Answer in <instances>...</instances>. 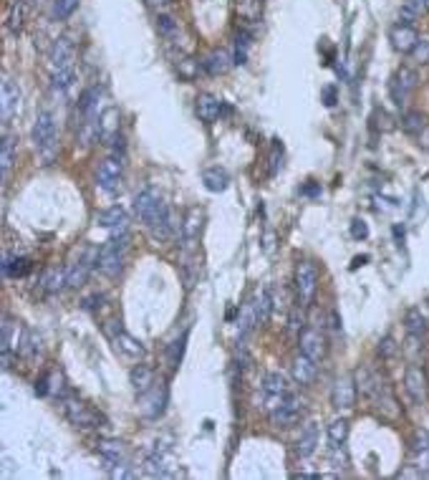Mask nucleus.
<instances>
[{
	"label": "nucleus",
	"instance_id": "nucleus-42",
	"mask_svg": "<svg viewBox=\"0 0 429 480\" xmlns=\"http://www.w3.org/2000/svg\"><path fill=\"white\" fill-rule=\"evenodd\" d=\"M78 8V0H53V15L58 21H66Z\"/></svg>",
	"mask_w": 429,
	"mask_h": 480
},
{
	"label": "nucleus",
	"instance_id": "nucleus-2",
	"mask_svg": "<svg viewBox=\"0 0 429 480\" xmlns=\"http://www.w3.org/2000/svg\"><path fill=\"white\" fill-rule=\"evenodd\" d=\"M33 144L38 149V154L43 157V162L49 165L56 157V147H58V129H56V119L51 112H41L35 117L33 124Z\"/></svg>",
	"mask_w": 429,
	"mask_h": 480
},
{
	"label": "nucleus",
	"instance_id": "nucleus-53",
	"mask_svg": "<svg viewBox=\"0 0 429 480\" xmlns=\"http://www.w3.org/2000/svg\"><path fill=\"white\" fill-rule=\"evenodd\" d=\"M146 3H149L152 8H157V10H165V8L172 6V0H146Z\"/></svg>",
	"mask_w": 429,
	"mask_h": 480
},
{
	"label": "nucleus",
	"instance_id": "nucleus-24",
	"mask_svg": "<svg viewBox=\"0 0 429 480\" xmlns=\"http://www.w3.org/2000/svg\"><path fill=\"white\" fill-rule=\"evenodd\" d=\"M316 364H319V362H313L311 356L298 354L296 359H293V364H291L293 382L301 384V387H305V384H311L313 379H316V372H319V367H316Z\"/></svg>",
	"mask_w": 429,
	"mask_h": 480
},
{
	"label": "nucleus",
	"instance_id": "nucleus-46",
	"mask_svg": "<svg viewBox=\"0 0 429 480\" xmlns=\"http://www.w3.org/2000/svg\"><path fill=\"white\" fill-rule=\"evenodd\" d=\"M283 165V144L280 142H273V152H270V174L276 177L278 169Z\"/></svg>",
	"mask_w": 429,
	"mask_h": 480
},
{
	"label": "nucleus",
	"instance_id": "nucleus-47",
	"mask_svg": "<svg viewBox=\"0 0 429 480\" xmlns=\"http://www.w3.org/2000/svg\"><path fill=\"white\" fill-rule=\"evenodd\" d=\"M396 354V344L392 336H384V339L379 341V356L381 359H392V356Z\"/></svg>",
	"mask_w": 429,
	"mask_h": 480
},
{
	"label": "nucleus",
	"instance_id": "nucleus-18",
	"mask_svg": "<svg viewBox=\"0 0 429 480\" xmlns=\"http://www.w3.org/2000/svg\"><path fill=\"white\" fill-rule=\"evenodd\" d=\"M144 475L152 478H169V475H180L174 458H169L165 450H154L149 458L144 460Z\"/></svg>",
	"mask_w": 429,
	"mask_h": 480
},
{
	"label": "nucleus",
	"instance_id": "nucleus-3",
	"mask_svg": "<svg viewBox=\"0 0 429 480\" xmlns=\"http://www.w3.org/2000/svg\"><path fill=\"white\" fill-rule=\"evenodd\" d=\"M96 260H99V248L96 245H81L76 253H74V258H71V263L66 265V276H69V285L71 288H78V285H83L86 281H89L91 271L96 268Z\"/></svg>",
	"mask_w": 429,
	"mask_h": 480
},
{
	"label": "nucleus",
	"instance_id": "nucleus-29",
	"mask_svg": "<svg viewBox=\"0 0 429 480\" xmlns=\"http://www.w3.org/2000/svg\"><path fill=\"white\" fill-rule=\"evenodd\" d=\"M129 382H132L134 392H137V397L146 395V392L152 390L154 384V372L146 364H137V367L132 369V374H129Z\"/></svg>",
	"mask_w": 429,
	"mask_h": 480
},
{
	"label": "nucleus",
	"instance_id": "nucleus-48",
	"mask_svg": "<svg viewBox=\"0 0 429 480\" xmlns=\"http://www.w3.org/2000/svg\"><path fill=\"white\" fill-rule=\"evenodd\" d=\"M414 452H429V432L427 430H417L414 432Z\"/></svg>",
	"mask_w": 429,
	"mask_h": 480
},
{
	"label": "nucleus",
	"instance_id": "nucleus-32",
	"mask_svg": "<svg viewBox=\"0 0 429 480\" xmlns=\"http://www.w3.org/2000/svg\"><path fill=\"white\" fill-rule=\"evenodd\" d=\"M404 329H407V336H417V339H422L424 334H427V319H424L422 308H409L407 313H404Z\"/></svg>",
	"mask_w": 429,
	"mask_h": 480
},
{
	"label": "nucleus",
	"instance_id": "nucleus-23",
	"mask_svg": "<svg viewBox=\"0 0 429 480\" xmlns=\"http://www.w3.org/2000/svg\"><path fill=\"white\" fill-rule=\"evenodd\" d=\"M142 399V410H144L146 417H160L165 412V402H167V387L165 384H154L152 390L146 395L139 397Z\"/></svg>",
	"mask_w": 429,
	"mask_h": 480
},
{
	"label": "nucleus",
	"instance_id": "nucleus-16",
	"mask_svg": "<svg viewBox=\"0 0 429 480\" xmlns=\"http://www.w3.org/2000/svg\"><path fill=\"white\" fill-rule=\"evenodd\" d=\"M96 452H99V458H101V463H104V467L109 470V473L126 463V447H124L121 440H111V438L99 440Z\"/></svg>",
	"mask_w": 429,
	"mask_h": 480
},
{
	"label": "nucleus",
	"instance_id": "nucleus-30",
	"mask_svg": "<svg viewBox=\"0 0 429 480\" xmlns=\"http://www.w3.org/2000/svg\"><path fill=\"white\" fill-rule=\"evenodd\" d=\"M253 306H255L258 324H260V326L268 324L270 313H273V308H276V304H273V291H270V288H260V291L253 296Z\"/></svg>",
	"mask_w": 429,
	"mask_h": 480
},
{
	"label": "nucleus",
	"instance_id": "nucleus-50",
	"mask_svg": "<svg viewBox=\"0 0 429 480\" xmlns=\"http://www.w3.org/2000/svg\"><path fill=\"white\" fill-rule=\"evenodd\" d=\"M321 97H323V104L326 106H333V104H336V86H323Z\"/></svg>",
	"mask_w": 429,
	"mask_h": 480
},
{
	"label": "nucleus",
	"instance_id": "nucleus-19",
	"mask_svg": "<svg viewBox=\"0 0 429 480\" xmlns=\"http://www.w3.org/2000/svg\"><path fill=\"white\" fill-rule=\"evenodd\" d=\"M298 349L301 354L311 356L313 362H321L326 356V339L319 329H303L301 336H298Z\"/></svg>",
	"mask_w": 429,
	"mask_h": 480
},
{
	"label": "nucleus",
	"instance_id": "nucleus-43",
	"mask_svg": "<svg viewBox=\"0 0 429 480\" xmlns=\"http://www.w3.org/2000/svg\"><path fill=\"white\" fill-rule=\"evenodd\" d=\"M303 306L305 304L298 301L296 306L291 308V316H288V329H291V334H296V336H301V329H303Z\"/></svg>",
	"mask_w": 429,
	"mask_h": 480
},
{
	"label": "nucleus",
	"instance_id": "nucleus-56",
	"mask_svg": "<svg viewBox=\"0 0 429 480\" xmlns=\"http://www.w3.org/2000/svg\"><path fill=\"white\" fill-rule=\"evenodd\" d=\"M427 304H429V296H427Z\"/></svg>",
	"mask_w": 429,
	"mask_h": 480
},
{
	"label": "nucleus",
	"instance_id": "nucleus-7",
	"mask_svg": "<svg viewBox=\"0 0 429 480\" xmlns=\"http://www.w3.org/2000/svg\"><path fill=\"white\" fill-rule=\"evenodd\" d=\"M414 89H417V71L409 69V66H402L394 76L389 78V97H392V101H394L399 109L407 106L409 97H412V91Z\"/></svg>",
	"mask_w": 429,
	"mask_h": 480
},
{
	"label": "nucleus",
	"instance_id": "nucleus-15",
	"mask_svg": "<svg viewBox=\"0 0 429 480\" xmlns=\"http://www.w3.org/2000/svg\"><path fill=\"white\" fill-rule=\"evenodd\" d=\"M331 404L333 410H353V404H356V382H353L351 376L344 374L336 379V384H333L331 390Z\"/></svg>",
	"mask_w": 429,
	"mask_h": 480
},
{
	"label": "nucleus",
	"instance_id": "nucleus-20",
	"mask_svg": "<svg viewBox=\"0 0 429 480\" xmlns=\"http://www.w3.org/2000/svg\"><path fill=\"white\" fill-rule=\"evenodd\" d=\"M0 117L3 122H10V117L21 112V99H23V91L18 84L13 81H3V91H0Z\"/></svg>",
	"mask_w": 429,
	"mask_h": 480
},
{
	"label": "nucleus",
	"instance_id": "nucleus-36",
	"mask_svg": "<svg viewBox=\"0 0 429 480\" xmlns=\"http://www.w3.org/2000/svg\"><path fill=\"white\" fill-rule=\"evenodd\" d=\"M38 351H41V336L35 334L33 329H23L21 344H18V354L26 356V359H33Z\"/></svg>",
	"mask_w": 429,
	"mask_h": 480
},
{
	"label": "nucleus",
	"instance_id": "nucleus-55",
	"mask_svg": "<svg viewBox=\"0 0 429 480\" xmlns=\"http://www.w3.org/2000/svg\"><path fill=\"white\" fill-rule=\"evenodd\" d=\"M26 3H35V0H26Z\"/></svg>",
	"mask_w": 429,
	"mask_h": 480
},
{
	"label": "nucleus",
	"instance_id": "nucleus-33",
	"mask_svg": "<svg viewBox=\"0 0 429 480\" xmlns=\"http://www.w3.org/2000/svg\"><path fill=\"white\" fill-rule=\"evenodd\" d=\"M31 268H33V263L23 256H8L3 260V273H6L8 279H26L28 273H31Z\"/></svg>",
	"mask_w": 429,
	"mask_h": 480
},
{
	"label": "nucleus",
	"instance_id": "nucleus-11",
	"mask_svg": "<svg viewBox=\"0 0 429 480\" xmlns=\"http://www.w3.org/2000/svg\"><path fill=\"white\" fill-rule=\"evenodd\" d=\"M106 334L111 336V341H114V347L121 351V354L132 356V359H142L144 356V344L139 339H134L129 331H126L121 324H117V321H111L109 326H106Z\"/></svg>",
	"mask_w": 429,
	"mask_h": 480
},
{
	"label": "nucleus",
	"instance_id": "nucleus-10",
	"mask_svg": "<svg viewBox=\"0 0 429 480\" xmlns=\"http://www.w3.org/2000/svg\"><path fill=\"white\" fill-rule=\"evenodd\" d=\"M63 410H66V417L71 420V424H76V427H86V430H94V427H99V424L104 422V417L99 415L94 407H89L86 402H81V399H66V404H63Z\"/></svg>",
	"mask_w": 429,
	"mask_h": 480
},
{
	"label": "nucleus",
	"instance_id": "nucleus-41",
	"mask_svg": "<svg viewBox=\"0 0 429 480\" xmlns=\"http://www.w3.org/2000/svg\"><path fill=\"white\" fill-rule=\"evenodd\" d=\"M248 49H250V33H248V31H237V35H235V56H233V61L245 63V58H248Z\"/></svg>",
	"mask_w": 429,
	"mask_h": 480
},
{
	"label": "nucleus",
	"instance_id": "nucleus-22",
	"mask_svg": "<svg viewBox=\"0 0 429 480\" xmlns=\"http://www.w3.org/2000/svg\"><path fill=\"white\" fill-rule=\"evenodd\" d=\"M126 223H129V215H126V210L119 208V205H111V208L101 210V213L96 215V225H99V228L114 230V233H124Z\"/></svg>",
	"mask_w": 429,
	"mask_h": 480
},
{
	"label": "nucleus",
	"instance_id": "nucleus-49",
	"mask_svg": "<svg viewBox=\"0 0 429 480\" xmlns=\"http://www.w3.org/2000/svg\"><path fill=\"white\" fill-rule=\"evenodd\" d=\"M412 53H414L417 61H429V41H424L422 38V41L417 43V49L412 51Z\"/></svg>",
	"mask_w": 429,
	"mask_h": 480
},
{
	"label": "nucleus",
	"instance_id": "nucleus-13",
	"mask_svg": "<svg viewBox=\"0 0 429 480\" xmlns=\"http://www.w3.org/2000/svg\"><path fill=\"white\" fill-rule=\"evenodd\" d=\"M389 41H392V49L399 51V53H412L422 38L412 23H394L389 28Z\"/></svg>",
	"mask_w": 429,
	"mask_h": 480
},
{
	"label": "nucleus",
	"instance_id": "nucleus-12",
	"mask_svg": "<svg viewBox=\"0 0 429 480\" xmlns=\"http://www.w3.org/2000/svg\"><path fill=\"white\" fill-rule=\"evenodd\" d=\"M21 334L23 329L18 321L13 319H3V334H0V354H3V367L10 369L13 362V354L18 356V344H21Z\"/></svg>",
	"mask_w": 429,
	"mask_h": 480
},
{
	"label": "nucleus",
	"instance_id": "nucleus-25",
	"mask_svg": "<svg viewBox=\"0 0 429 480\" xmlns=\"http://www.w3.org/2000/svg\"><path fill=\"white\" fill-rule=\"evenodd\" d=\"M194 109H197V117L205 122V124H214L222 114V101L212 94H200L197 101H194Z\"/></svg>",
	"mask_w": 429,
	"mask_h": 480
},
{
	"label": "nucleus",
	"instance_id": "nucleus-27",
	"mask_svg": "<svg viewBox=\"0 0 429 480\" xmlns=\"http://www.w3.org/2000/svg\"><path fill=\"white\" fill-rule=\"evenodd\" d=\"M99 134H101V140L106 142V144H117L121 137H119V112L111 106V109H106L104 114H101V119H99Z\"/></svg>",
	"mask_w": 429,
	"mask_h": 480
},
{
	"label": "nucleus",
	"instance_id": "nucleus-54",
	"mask_svg": "<svg viewBox=\"0 0 429 480\" xmlns=\"http://www.w3.org/2000/svg\"><path fill=\"white\" fill-rule=\"evenodd\" d=\"M364 263H369V256H356L353 258L351 268H359V265H364Z\"/></svg>",
	"mask_w": 429,
	"mask_h": 480
},
{
	"label": "nucleus",
	"instance_id": "nucleus-34",
	"mask_svg": "<svg viewBox=\"0 0 429 480\" xmlns=\"http://www.w3.org/2000/svg\"><path fill=\"white\" fill-rule=\"evenodd\" d=\"M202 182H205V188L210 192H225L230 185V174L222 167H210L202 172Z\"/></svg>",
	"mask_w": 429,
	"mask_h": 480
},
{
	"label": "nucleus",
	"instance_id": "nucleus-44",
	"mask_svg": "<svg viewBox=\"0 0 429 480\" xmlns=\"http://www.w3.org/2000/svg\"><path fill=\"white\" fill-rule=\"evenodd\" d=\"M348 233H351L353 240H367V238H369V223L364 220V217H353Z\"/></svg>",
	"mask_w": 429,
	"mask_h": 480
},
{
	"label": "nucleus",
	"instance_id": "nucleus-28",
	"mask_svg": "<svg viewBox=\"0 0 429 480\" xmlns=\"http://www.w3.org/2000/svg\"><path fill=\"white\" fill-rule=\"evenodd\" d=\"M233 56H230L228 51H222V49H217V51H212V53H208L205 56V61H202V69L208 71L210 76H220V74H225V71L233 66Z\"/></svg>",
	"mask_w": 429,
	"mask_h": 480
},
{
	"label": "nucleus",
	"instance_id": "nucleus-38",
	"mask_svg": "<svg viewBox=\"0 0 429 480\" xmlns=\"http://www.w3.org/2000/svg\"><path fill=\"white\" fill-rule=\"evenodd\" d=\"M348 430H351L348 420L346 417H336L331 424H328V442H331V445H346Z\"/></svg>",
	"mask_w": 429,
	"mask_h": 480
},
{
	"label": "nucleus",
	"instance_id": "nucleus-6",
	"mask_svg": "<svg viewBox=\"0 0 429 480\" xmlns=\"http://www.w3.org/2000/svg\"><path fill=\"white\" fill-rule=\"evenodd\" d=\"M291 384H288V379H285L280 372H270V374H265L263 379V407L265 412H273L276 407H280V404L291 397Z\"/></svg>",
	"mask_w": 429,
	"mask_h": 480
},
{
	"label": "nucleus",
	"instance_id": "nucleus-51",
	"mask_svg": "<svg viewBox=\"0 0 429 480\" xmlns=\"http://www.w3.org/2000/svg\"><path fill=\"white\" fill-rule=\"evenodd\" d=\"M21 18H23V13H21V8H18V3H15V10H13V18H10V28H13V33H21Z\"/></svg>",
	"mask_w": 429,
	"mask_h": 480
},
{
	"label": "nucleus",
	"instance_id": "nucleus-9",
	"mask_svg": "<svg viewBox=\"0 0 429 480\" xmlns=\"http://www.w3.org/2000/svg\"><path fill=\"white\" fill-rule=\"evenodd\" d=\"M404 392L412 399V404H424L429 397V379L419 364H409L404 372Z\"/></svg>",
	"mask_w": 429,
	"mask_h": 480
},
{
	"label": "nucleus",
	"instance_id": "nucleus-57",
	"mask_svg": "<svg viewBox=\"0 0 429 480\" xmlns=\"http://www.w3.org/2000/svg\"><path fill=\"white\" fill-rule=\"evenodd\" d=\"M15 3H18V0H15Z\"/></svg>",
	"mask_w": 429,
	"mask_h": 480
},
{
	"label": "nucleus",
	"instance_id": "nucleus-5",
	"mask_svg": "<svg viewBox=\"0 0 429 480\" xmlns=\"http://www.w3.org/2000/svg\"><path fill=\"white\" fill-rule=\"evenodd\" d=\"M165 208H167V202L162 200V195L154 188H144L137 197H134V213H137V217L146 225V228L165 213Z\"/></svg>",
	"mask_w": 429,
	"mask_h": 480
},
{
	"label": "nucleus",
	"instance_id": "nucleus-37",
	"mask_svg": "<svg viewBox=\"0 0 429 480\" xmlns=\"http://www.w3.org/2000/svg\"><path fill=\"white\" fill-rule=\"evenodd\" d=\"M402 129L409 137H422L427 132V119L419 112H404L402 114Z\"/></svg>",
	"mask_w": 429,
	"mask_h": 480
},
{
	"label": "nucleus",
	"instance_id": "nucleus-52",
	"mask_svg": "<svg viewBox=\"0 0 429 480\" xmlns=\"http://www.w3.org/2000/svg\"><path fill=\"white\" fill-rule=\"evenodd\" d=\"M303 195H308V197H316V195H321V185H316V182H311V185H305L303 190H301Z\"/></svg>",
	"mask_w": 429,
	"mask_h": 480
},
{
	"label": "nucleus",
	"instance_id": "nucleus-26",
	"mask_svg": "<svg viewBox=\"0 0 429 480\" xmlns=\"http://www.w3.org/2000/svg\"><path fill=\"white\" fill-rule=\"evenodd\" d=\"M316 447H319V424L308 422L296 440V455L298 458H308V455L316 452Z\"/></svg>",
	"mask_w": 429,
	"mask_h": 480
},
{
	"label": "nucleus",
	"instance_id": "nucleus-14",
	"mask_svg": "<svg viewBox=\"0 0 429 480\" xmlns=\"http://www.w3.org/2000/svg\"><path fill=\"white\" fill-rule=\"evenodd\" d=\"M202 225H205V210L194 205V208H190L187 213H185V217H182V225H180V238H182V243L187 245V248H192V245L200 240Z\"/></svg>",
	"mask_w": 429,
	"mask_h": 480
},
{
	"label": "nucleus",
	"instance_id": "nucleus-45",
	"mask_svg": "<svg viewBox=\"0 0 429 480\" xmlns=\"http://www.w3.org/2000/svg\"><path fill=\"white\" fill-rule=\"evenodd\" d=\"M157 26H160V33H165V35H174V33H177V21H174L169 13H160V15H157Z\"/></svg>",
	"mask_w": 429,
	"mask_h": 480
},
{
	"label": "nucleus",
	"instance_id": "nucleus-31",
	"mask_svg": "<svg viewBox=\"0 0 429 480\" xmlns=\"http://www.w3.org/2000/svg\"><path fill=\"white\" fill-rule=\"evenodd\" d=\"M15 162V140L13 134H3V142H0V174H3V182L8 180V174L13 169Z\"/></svg>",
	"mask_w": 429,
	"mask_h": 480
},
{
	"label": "nucleus",
	"instance_id": "nucleus-35",
	"mask_svg": "<svg viewBox=\"0 0 429 480\" xmlns=\"http://www.w3.org/2000/svg\"><path fill=\"white\" fill-rule=\"evenodd\" d=\"M41 285H43V291L58 293L63 285H69V276H66V268H49V271L43 273Z\"/></svg>",
	"mask_w": 429,
	"mask_h": 480
},
{
	"label": "nucleus",
	"instance_id": "nucleus-1",
	"mask_svg": "<svg viewBox=\"0 0 429 480\" xmlns=\"http://www.w3.org/2000/svg\"><path fill=\"white\" fill-rule=\"evenodd\" d=\"M129 233H117L114 238H109L101 248H99V260H96V268L101 276L106 279H117L121 268H124V260H126V253H129Z\"/></svg>",
	"mask_w": 429,
	"mask_h": 480
},
{
	"label": "nucleus",
	"instance_id": "nucleus-4",
	"mask_svg": "<svg viewBox=\"0 0 429 480\" xmlns=\"http://www.w3.org/2000/svg\"><path fill=\"white\" fill-rule=\"evenodd\" d=\"M96 182L106 195H119V192H121V182H124V152L109 154V157L99 165Z\"/></svg>",
	"mask_w": 429,
	"mask_h": 480
},
{
	"label": "nucleus",
	"instance_id": "nucleus-8",
	"mask_svg": "<svg viewBox=\"0 0 429 480\" xmlns=\"http://www.w3.org/2000/svg\"><path fill=\"white\" fill-rule=\"evenodd\" d=\"M293 283H296L298 301H301V304H308V301L313 299L316 288H319V271H316V265H313L311 260H298Z\"/></svg>",
	"mask_w": 429,
	"mask_h": 480
},
{
	"label": "nucleus",
	"instance_id": "nucleus-39",
	"mask_svg": "<svg viewBox=\"0 0 429 480\" xmlns=\"http://www.w3.org/2000/svg\"><path fill=\"white\" fill-rule=\"evenodd\" d=\"M429 10V0H402V23L419 18Z\"/></svg>",
	"mask_w": 429,
	"mask_h": 480
},
{
	"label": "nucleus",
	"instance_id": "nucleus-17",
	"mask_svg": "<svg viewBox=\"0 0 429 480\" xmlns=\"http://www.w3.org/2000/svg\"><path fill=\"white\" fill-rule=\"evenodd\" d=\"M301 415H303V402L296 395H291L280 407L270 412V422L276 427H291V424H296L301 420Z\"/></svg>",
	"mask_w": 429,
	"mask_h": 480
},
{
	"label": "nucleus",
	"instance_id": "nucleus-40",
	"mask_svg": "<svg viewBox=\"0 0 429 480\" xmlns=\"http://www.w3.org/2000/svg\"><path fill=\"white\" fill-rule=\"evenodd\" d=\"M260 10H263L260 0H240V3H237V13H240L242 21H248V23H255L258 18H260Z\"/></svg>",
	"mask_w": 429,
	"mask_h": 480
},
{
	"label": "nucleus",
	"instance_id": "nucleus-21",
	"mask_svg": "<svg viewBox=\"0 0 429 480\" xmlns=\"http://www.w3.org/2000/svg\"><path fill=\"white\" fill-rule=\"evenodd\" d=\"M76 49L69 38H58L51 49V71H61V69H76Z\"/></svg>",
	"mask_w": 429,
	"mask_h": 480
}]
</instances>
